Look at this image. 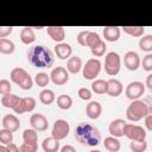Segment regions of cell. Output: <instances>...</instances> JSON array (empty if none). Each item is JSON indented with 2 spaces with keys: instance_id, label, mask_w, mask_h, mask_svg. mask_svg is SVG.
Instances as JSON below:
<instances>
[{
  "instance_id": "cell-43",
  "label": "cell",
  "mask_w": 152,
  "mask_h": 152,
  "mask_svg": "<svg viewBox=\"0 0 152 152\" xmlns=\"http://www.w3.org/2000/svg\"><path fill=\"white\" fill-rule=\"evenodd\" d=\"M13 31V27L12 26H1L0 27V39L2 38H6L7 36H10Z\"/></svg>"
},
{
  "instance_id": "cell-3",
  "label": "cell",
  "mask_w": 152,
  "mask_h": 152,
  "mask_svg": "<svg viewBox=\"0 0 152 152\" xmlns=\"http://www.w3.org/2000/svg\"><path fill=\"white\" fill-rule=\"evenodd\" d=\"M148 112H150V108L144 101L135 100L128 104L126 109V118L132 122H137V121H140L142 118L145 119Z\"/></svg>"
},
{
  "instance_id": "cell-4",
  "label": "cell",
  "mask_w": 152,
  "mask_h": 152,
  "mask_svg": "<svg viewBox=\"0 0 152 152\" xmlns=\"http://www.w3.org/2000/svg\"><path fill=\"white\" fill-rule=\"evenodd\" d=\"M10 78H11V81L13 83H15L23 90H30V89H32L33 80L30 76V74L25 69H23V68L17 66V68L12 69V71L10 74Z\"/></svg>"
},
{
  "instance_id": "cell-40",
  "label": "cell",
  "mask_w": 152,
  "mask_h": 152,
  "mask_svg": "<svg viewBox=\"0 0 152 152\" xmlns=\"http://www.w3.org/2000/svg\"><path fill=\"white\" fill-rule=\"evenodd\" d=\"M142 69L145 71H152V53H147L142 58Z\"/></svg>"
},
{
  "instance_id": "cell-1",
  "label": "cell",
  "mask_w": 152,
  "mask_h": 152,
  "mask_svg": "<svg viewBox=\"0 0 152 152\" xmlns=\"http://www.w3.org/2000/svg\"><path fill=\"white\" fill-rule=\"evenodd\" d=\"M27 61L34 68H51L55 62L52 51L45 45H34L26 52Z\"/></svg>"
},
{
  "instance_id": "cell-36",
  "label": "cell",
  "mask_w": 152,
  "mask_h": 152,
  "mask_svg": "<svg viewBox=\"0 0 152 152\" xmlns=\"http://www.w3.org/2000/svg\"><path fill=\"white\" fill-rule=\"evenodd\" d=\"M90 51H91V53H93L94 57H102L106 53V51H107V45H106L104 40H102L100 45H97L96 48L91 49Z\"/></svg>"
},
{
  "instance_id": "cell-15",
  "label": "cell",
  "mask_w": 152,
  "mask_h": 152,
  "mask_svg": "<svg viewBox=\"0 0 152 152\" xmlns=\"http://www.w3.org/2000/svg\"><path fill=\"white\" fill-rule=\"evenodd\" d=\"M2 128L8 129L11 132H17L20 128V121L14 114H6L2 118Z\"/></svg>"
},
{
  "instance_id": "cell-2",
  "label": "cell",
  "mask_w": 152,
  "mask_h": 152,
  "mask_svg": "<svg viewBox=\"0 0 152 152\" xmlns=\"http://www.w3.org/2000/svg\"><path fill=\"white\" fill-rule=\"evenodd\" d=\"M75 139L86 146H97L101 142V133L95 126L81 122L75 128Z\"/></svg>"
},
{
  "instance_id": "cell-23",
  "label": "cell",
  "mask_w": 152,
  "mask_h": 152,
  "mask_svg": "<svg viewBox=\"0 0 152 152\" xmlns=\"http://www.w3.org/2000/svg\"><path fill=\"white\" fill-rule=\"evenodd\" d=\"M42 148L44 152H57L59 150V140H56L52 137L45 138L42 142Z\"/></svg>"
},
{
  "instance_id": "cell-29",
  "label": "cell",
  "mask_w": 152,
  "mask_h": 152,
  "mask_svg": "<svg viewBox=\"0 0 152 152\" xmlns=\"http://www.w3.org/2000/svg\"><path fill=\"white\" fill-rule=\"evenodd\" d=\"M121 30L132 36V37H137V38H141L145 33V27L144 26H122Z\"/></svg>"
},
{
  "instance_id": "cell-27",
  "label": "cell",
  "mask_w": 152,
  "mask_h": 152,
  "mask_svg": "<svg viewBox=\"0 0 152 152\" xmlns=\"http://www.w3.org/2000/svg\"><path fill=\"white\" fill-rule=\"evenodd\" d=\"M55 100H56V95L51 89H43L39 93V101L43 104H46V106L51 104L55 102Z\"/></svg>"
},
{
  "instance_id": "cell-11",
  "label": "cell",
  "mask_w": 152,
  "mask_h": 152,
  "mask_svg": "<svg viewBox=\"0 0 152 152\" xmlns=\"http://www.w3.org/2000/svg\"><path fill=\"white\" fill-rule=\"evenodd\" d=\"M141 61L139 55L135 51H127L124 55V65L129 71H135L140 66Z\"/></svg>"
},
{
  "instance_id": "cell-22",
  "label": "cell",
  "mask_w": 152,
  "mask_h": 152,
  "mask_svg": "<svg viewBox=\"0 0 152 152\" xmlns=\"http://www.w3.org/2000/svg\"><path fill=\"white\" fill-rule=\"evenodd\" d=\"M20 40H21V43L25 44V45L32 44V43L36 40V34H34L33 28L30 27V26L23 27L21 31H20Z\"/></svg>"
},
{
  "instance_id": "cell-26",
  "label": "cell",
  "mask_w": 152,
  "mask_h": 152,
  "mask_svg": "<svg viewBox=\"0 0 152 152\" xmlns=\"http://www.w3.org/2000/svg\"><path fill=\"white\" fill-rule=\"evenodd\" d=\"M23 140L30 145H38V133L33 128H26L23 132Z\"/></svg>"
},
{
  "instance_id": "cell-13",
  "label": "cell",
  "mask_w": 152,
  "mask_h": 152,
  "mask_svg": "<svg viewBox=\"0 0 152 152\" xmlns=\"http://www.w3.org/2000/svg\"><path fill=\"white\" fill-rule=\"evenodd\" d=\"M126 121L124 119H115L113 120L109 126H108V132L112 137H115V138H120V137H124V128L126 126Z\"/></svg>"
},
{
  "instance_id": "cell-32",
  "label": "cell",
  "mask_w": 152,
  "mask_h": 152,
  "mask_svg": "<svg viewBox=\"0 0 152 152\" xmlns=\"http://www.w3.org/2000/svg\"><path fill=\"white\" fill-rule=\"evenodd\" d=\"M101 42H102V38L99 36V33L93 32V31H89L88 37H87V46L90 50L94 49V48H96L97 45H100Z\"/></svg>"
},
{
  "instance_id": "cell-49",
  "label": "cell",
  "mask_w": 152,
  "mask_h": 152,
  "mask_svg": "<svg viewBox=\"0 0 152 152\" xmlns=\"http://www.w3.org/2000/svg\"><path fill=\"white\" fill-rule=\"evenodd\" d=\"M89 152H101L100 150H91V151H89Z\"/></svg>"
},
{
  "instance_id": "cell-8",
  "label": "cell",
  "mask_w": 152,
  "mask_h": 152,
  "mask_svg": "<svg viewBox=\"0 0 152 152\" xmlns=\"http://www.w3.org/2000/svg\"><path fill=\"white\" fill-rule=\"evenodd\" d=\"M70 132V125L66 120L64 119H58L55 121L51 131V137L55 138L56 140H62L69 135Z\"/></svg>"
},
{
  "instance_id": "cell-12",
  "label": "cell",
  "mask_w": 152,
  "mask_h": 152,
  "mask_svg": "<svg viewBox=\"0 0 152 152\" xmlns=\"http://www.w3.org/2000/svg\"><path fill=\"white\" fill-rule=\"evenodd\" d=\"M30 125L37 132H44L49 127L48 119L40 113H34L30 116Z\"/></svg>"
},
{
  "instance_id": "cell-31",
  "label": "cell",
  "mask_w": 152,
  "mask_h": 152,
  "mask_svg": "<svg viewBox=\"0 0 152 152\" xmlns=\"http://www.w3.org/2000/svg\"><path fill=\"white\" fill-rule=\"evenodd\" d=\"M57 106L59 109L62 110H66V109H70L71 106H72V99L71 96L66 95V94H62L57 97Z\"/></svg>"
},
{
  "instance_id": "cell-45",
  "label": "cell",
  "mask_w": 152,
  "mask_h": 152,
  "mask_svg": "<svg viewBox=\"0 0 152 152\" xmlns=\"http://www.w3.org/2000/svg\"><path fill=\"white\" fill-rule=\"evenodd\" d=\"M61 152H76V148L72 145H64L61 147Z\"/></svg>"
},
{
  "instance_id": "cell-37",
  "label": "cell",
  "mask_w": 152,
  "mask_h": 152,
  "mask_svg": "<svg viewBox=\"0 0 152 152\" xmlns=\"http://www.w3.org/2000/svg\"><path fill=\"white\" fill-rule=\"evenodd\" d=\"M23 102H24V108H25V113L32 112L36 108V100L31 96H26L23 97Z\"/></svg>"
},
{
  "instance_id": "cell-7",
  "label": "cell",
  "mask_w": 152,
  "mask_h": 152,
  "mask_svg": "<svg viewBox=\"0 0 152 152\" xmlns=\"http://www.w3.org/2000/svg\"><path fill=\"white\" fill-rule=\"evenodd\" d=\"M124 135L131 141H140L146 139V129L139 125L126 124L124 128Z\"/></svg>"
},
{
  "instance_id": "cell-46",
  "label": "cell",
  "mask_w": 152,
  "mask_h": 152,
  "mask_svg": "<svg viewBox=\"0 0 152 152\" xmlns=\"http://www.w3.org/2000/svg\"><path fill=\"white\" fill-rule=\"evenodd\" d=\"M145 86H146L150 90H152V72H151L150 75H147V77H146V82H145Z\"/></svg>"
},
{
  "instance_id": "cell-28",
  "label": "cell",
  "mask_w": 152,
  "mask_h": 152,
  "mask_svg": "<svg viewBox=\"0 0 152 152\" xmlns=\"http://www.w3.org/2000/svg\"><path fill=\"white\" fill-rule=\"evenodd\" d=\"M139 49L144 52L152 53V34H144L139 39Z\"/></svg>"
},
{
  "instance_id": "cell-14",
  "label": "cell",
  "mask_w": 152,
  "mask_h": 152,
  "mask_svg": "<svg viewBox=\"0 0 152 152\" xmlns=\"http://www.w3.org/2000/svg\"><path fill=\"white\" fill-rule=\"evenodd\" d=\"M46 33L57 44L63 43V40L65 38V28L63 26H48L46 27Z\"/></svg>"
},
{
  "instance_id": "cell-30",
  "label": "cell",
  "mask_w": 152,
  "mask_h": 152,
  "mask_svg": "<svg viewBox=\"0 0 152 152\" xmlns=\"http://www.w3.org/2000/svg\"><path fill=\"white\" fill-rule=\"evenodd\" d=\"M15 50V45L11 39L2 38L0 39V52L4 55H11Z\"/></svg>"
},
{
  "instance_id": "cell-47",
  "label": "cell",
  "mask_w": 152,
  "mask_h": 152,
  "mask_svg": "<svg viewBox=\"0 0 152 152\" xmlns=\"http://www.w3.org/2000/svg\"><path fill=\"white\" fill-rule=\"evenodd\" d=\"M7 147H8V150H10V152H19V147L14 144V142H12V144H8V145H6Z\"/></svg>"
},
{
  "instance_id": "cell-20",
  "label": "cell",
  "mask_w": 152,
  "mask_h": 152,
  "mask_svg": "<svg viewBox=\"0 0 152 152\" xmlns=\"http://www.w3.org/2000/svg\"><path fill=\"white\" fill-rule=\"evenodd\" d=\"M82 68H83L82 59L78 56H71L66 62V70L69 71V74L76 75L81 71Z\"/></svg>"
},
{
  "instance_id": "cell-34",
  "label": "cell",
  "mask_w": 152,
  "mask_h": 152,
  "mask_svg": "<svg viewBox=\"0 0 152 152\" xmlns=\"http://www.w3.org/2000/svg\"><path fill=\"white\" fill-rule=\"evenodd\" d=\"M13 141V132L8 131V129H5V128H1L0 129V142L1 145H8V144H12Z\"/></svg>"
},
{
  "instance_id": "cell-10",
  "label": "cell",
  "mask_w": 152,
  "mask_h": 152,
  "mask_svg": "<svg viewBox=\"0 0 152 152\" xmlns=\"http://www.w3.org/2000/svg\"><path fill=\"white\" fill-rule=\"evenodd\" d=\"M51 82L56 86H64L69 81V71L64 66H56L50 72Z\"/></svg>"
},
{
  "instance_id": "cell-38",
  "label": "cell",
  "mask_w": 152,
  "mask_h": 152,
  "mask_svg": "<svg viewBox=\"0 0 152 152\" xmlns=\"http://www.w3.org/2000/svg\"><path fill=\"white\" fill-rule=\"evenodd\" d=\"M11 90H12V86H11V82L8 80H0V94L1 95H7V94H11Z\"/></svg>"
},
{
  "instance_id": "cell-41",
  "label": "cell",
  "mask_w": 152,
  "mask_h": 152,
  "mask_svg": "<svg viewBox=\"0 0 152 152\" xmlns=\"http://www.w3.org/2000/svg\"><path fill=\"white\" fill-rule=\"evenodd\" d=\"M38 145H30L26 142H23L19 146V152H37Z\"/></svg>"
},
{
  "instance_id": "cell-44",
  "label": "cell",
  "mask_w": 152,
  "mask_h": 152,
  "mask_svg": "<svg viewBox=\"0 0 152 152\" xmlns=\"http://www.w3.org/2000/svg\"><path fill=\"white\" fill-rule=\"evenodd\" d=\"M144 124H145V128H146L147 131L152 132V112H151V110H150L148 114L145 116V121H144Z\"/></svg>"
},
{
  "instance_id": "cell-18",
  "label": "cell",
  "mask_w": 152,
  "mask_h": 152,
  "mask_svg": "<svg viewBox=\"0 0 152 152\" xmlns=\"http://www.w3.org/2000/svg\"><path fill=\"white\" fill-rule=\"evenodd\" d=\"M121 36V27L118 26H106L103 28V38L107 42H118Z\"/></svg>"
},
{
  "instance_id": "cell-39",
  "label": "cell",
  "mask_w": 152,
  "mask_h": 152,
  "mask_svg": "<svg viewBox=\"0 0 152 152\" xmlns=\"http://www.w3.org/2000/svg\"><path fill=\"white\" fill-rule=\"evenodd\" d=\"M77 94H78L80 99L83 100V101H90L91 100V96H93L91 90L88 89V88H84V87L83 88H80L78 91H77Z\"/></svg>"
},
{
  "instance_id": "cell-35",
  "label": "cell",
  "mask_w": 152,
  "mask_h": 152,
  "mask_svg": "<svg viewBox=\"0 0 152 152\" xmlns=\"http://www.w3.org/2000/svg\"><path fill=\"white\" fill-rule=\"evenodd\" d=\"M129 148L132 152H145L147 148V142L146 140H140V141H131L129 142Z\"/></svg>"
},
{
  "instance_id": "cell-5",
  "label": "cell",
  "mask_w": 152,
  "mask_h": 152,
  "mask_svg": "<svg viewBox=\"0 0 152 152\" xmlns=\"http://www.w3.org/2000/svg\"><path fill=\"white\" fill-rule=\"evenodd\" d=\"M121 69V57L118 52L110 51L104 57V71L109 76H115Z\"/></svg>"
},
{
  "instance_id": "cell-6",
  "label": "cell",
  "mask_w": 152,
  "mask_h": 152,
  "mask_svg": "<svg viewBox=\"0 0 152 152\" xmlns=\"http://www.w3.org/2000/svg\"><path fill=\"white\" fill-rule=\"evenodd\" d=\"M101 68H102V64H101L100 59L90 58L86 62V64L82 68V76L88 81H93L99 76Z\"/></svg>"
},
{
  "instance_id": "cell-17",
  "label": "cell",
  "mask_w": 152,
  "mask_h": 152,
  "mask_svg": "<svg viewBox=\"0 0 152 152\" xmlns=\"http://www.w3.org/2000/svg\"><path fill=\"white\" fill-rule=\"evenodd\" d=\"M55 53L59 59H69L72 53V48L68 43H58L55 46Z\"/></svg>"
},
{
  "instance_id": "cell-33",
  "label": "cell",
  "mask_w": 152,
  "mask_h": 152,
  "mask_svg": "<svg viewBox=\"0 0 152 152\" xmlns=\"http://www.w3.org/2000/svg\"><path fill=\"white\" fill-rule=\"evenodd\" d=\"M51 81V78H50V75H48L46 72H38L36 76H34V82H36V84L38 86V87H40V88H45L48 84H49V82Z\"/></svg>"
},
{
  "instance_id": "cell-24",
  "label": "cell",
  "mask_w": 152,
  "mask_h": 152,
  "mask_svg": "<svg viewBox=\"0 0 152 152\" xmlns=\"http://www.w3.org/2000/svg\"><path fill=\"white\" fill-rule=\"evenodd\" d=\"M103 146H104V148H106L107 151H109V152H119L120 148H121V144H120L119 139L115 138V137H112V135L104 138V140H103Z\"/></svg>"
},
{
  "instance_id": "cell-48",
  "label": "cell",
  "mask_w": 152,
  "mask_h": 152,
  "mask_svg": "<svg viewBox=\"0 0 152 152\" xmlns=\"http://www.w3.org/2000/svg\"><path fill=\"white\" fill-rule=\"evenodd\" d=\"M0 152H10V150H8V147L6 145H1L0 146Z\"/></svg>"
},
{
  "instance_id": "cell-25",
  "label": "cell",
  "mask_w": 152,
  "mask_h": 152,
  "mask_svg": "<svg viewBox=\"0 0 152 152\" xmlns=\"http://www.w3.org/2000/svg\"><path fill=\"white\" fill-rule=\"evenodd\" d=\"M91 91L99 95L108 93V81L106 80H95L91 83Z\"/></svg>"
},
{
  "instance_id": "cell-19",
  "label": "cell",
  "mask_w": 152,
  "mask_h": 152,
  "mask_svg": "<svg viewBox=\"0 0 152 152\" xmlns=\"http://www.w3.org/2000/svg\"><path fill=\"white\" fill-rule=\"evenodd\" d=\"M23 97L15 95V94H7V95H2L1 96V104L5 108H10L12 110H14L17 108V106L20 103Z\"/></svg>"
},
{
  "instance_id": "cell-16",
  "label": "cell",
  "mask_w": 152,
  "mask_h": 152,
  "mask_svg": "<svg viewBox=\"0 0 152 152\" xmlns=\"http://www.w3.org/2000/svg\"><path fill=\"white\" fill-rule=\"evenodd\" d=\"M86 114L91 120L99 119L101 116V114H102V106H101V103L99 101H90L86 106Z\"/></svg>"
},
{
  "instance_id": "cell-42",
  "label": "cell",
  "mask_w": 152,
  "mask_h": 152,
  "mask_svg": "<svg viewBox=\"0 0 152 152\" xmlns=\"http://www.w3.org/2000/svg\"><path fill=\"white\" fill-rule=\"evenodd\" d=\"M89 31H81L77 34V43L81 46H87V37H88Z\"/></svg>"
},
{
  "instance_id": "cell-9",
  "label": "cell",
  "mask_w": 152,
  "mask_h": 152,
  "mask_svg": "<svg viewBox=\"0 0 152 152\" xmlns=\"http://www.w3.org/2000/svg\"><path fill=\"white\" fill-rule=\"evenodd\" d=\"M145 84L140 81H133V82H129L126 87V90H125V94L127 96V99H129L131 101H135V100H139L144 93H145Z\"/></svg>"
},
{
  "instance_id": "cell-21",
  "label": "cell",
  "mask_w": 152,
  "mask_h": 152,
  "mask_svg": "<svg viewBox=\"0 0 152 152\" xmlns=\"http://www.w3.org/2000/svg\"><path fill=\"white\" fill-rule=\"evenodd\" d=\"M124 90V87H122V83L116 80V78H110L108 80V95L112 96V97H118L119 95H121Z\"/></svg>"
}]
</instances>
